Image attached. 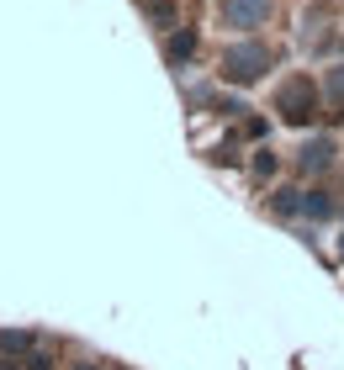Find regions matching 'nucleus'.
Here are the masks:
<instances>
[{
    "mask_svg": "<svg viewBox=\"0 0 344 370\" xmlns=\"http://www.w3.org/2000/svg\"><path fill=\"white\" fill-rule=\"evenodd\" d=\"M228 80H238V85H249V80H260L265 69H270V48H260V43H238V48H228Z\"/></svg>",
    "mask_w": 344,
    "mask_h": 370,
    "instance_id": "obj_1",
    "label": "nucleus"
},
{
    "mask_svg": "<svg viewBox=\"0 0 344 370\" xmlns=\"http://www.w3.org/2000/svg\"><path fill=\"white\" fill-rule=\"evenodd\" d=\"M312 111H318V90H312L308 80L281 85V117H286V122H308Z\"/></svg>",
    "mask_w": 344,
    "mask_h": 370,
    "instance_id": "obj_2",
    "label": "nucleus"
},
{
    "mask_svg": "<svg viewBox=\"0 0 344 370\" xmlns=\"http://www.w3.org/2000/svg\"><path fill=\"white\" fill-rule=\"evenodd\" d=\"M275 206L291 212V217H329L333 212L329 196H312V191H286V196H275Z\"/></svg>",
    "mask_w": 344,
    "mask_h": 370,
    "instance_id": "obj_3",
    "label": "nucleus"
},
{
    "mask_svg": "<svg viewBox=\"0 0 344 370\" xmlns=\"http://www.w3.org/2000/svg\"><path fill=\"white\" fill-rule=\"evenodd\" d=\"M265 11H270L265 0H223L228 27H244V32H249V27H260V22H265Z\"/></svg>",
    "mask_w": 344,
    "mask_h": 370,
    "instance_id": "obj_4",
    "label": "nucleus"
},
{
    "mask_svg": "<svg viewBox=\"0 0 344 370\" xmlns=\"http://www.w3.org/2000/svg\"><path fill=\"white\" fill-rule=\"evenodd\" d=\"M329 159H333V143H329V138H318V143L302 148V169H323Z\"/></svg>",
    "mask_w": 344,
    "mask_h": 370,
    "instance_id": "obj_5",
    "label": "nucleus"
},
{
    "mask_svg": "<svg viewBox=\"0 0 344 370\" xmlns=\"http://www.w3.org/2000/svg\"><path fill=\"white\" fill-rule=\"evenodd\" d=\"M191 53H196V37H175V43H170V59H191Z\"/></svg>",
    "mask_w": 344,
    "mask_h": 370,
    "instance_id": "obj_6",
    "label": "nucleus"
},
{
    "mask_svg": "<svg viewBox=\"0 0 344 370\" xmlns=\"http://www.w3.org/2000/svg\"><path fill=\"white\" fill-rule=\"evenodd\" d=\"M329 90H333V96H339V111H344V64H339V69L329 74Z\"/></svg>",
    "mask_w": 344,
    "mask_h": 370,
    "instance_id": "obj_7",
    "label": "nucleus"
}]
</instances>
